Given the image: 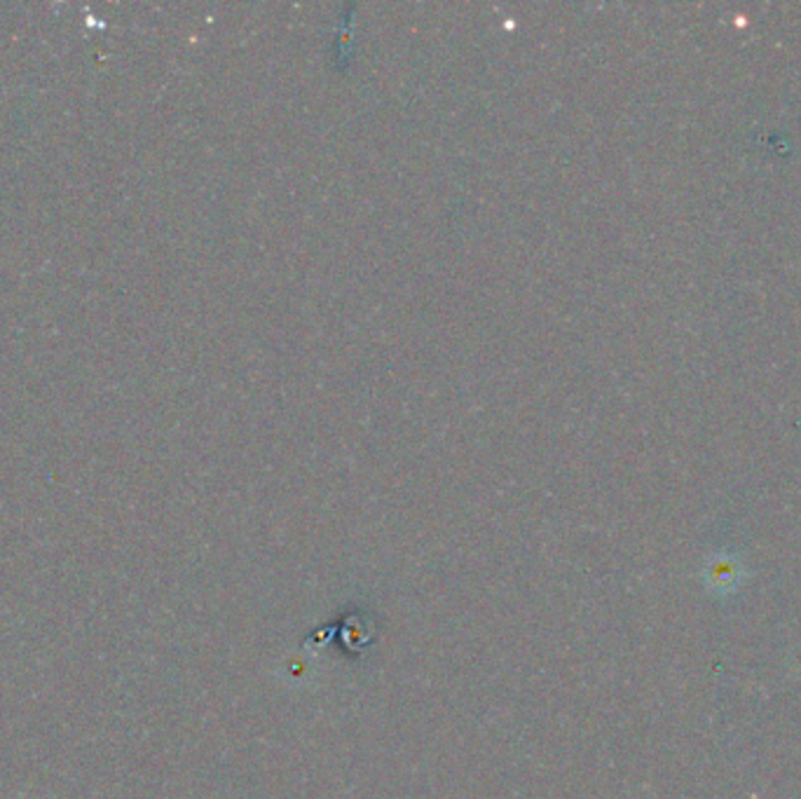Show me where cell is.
<instances>
[{
    "label": "cell",
    "instance_id": "6da1fadb",
    "mask_svg": "<svg viewBox=\"0 0 801 799\" xmlns=\"http://www.w3.org/2000/svg\"><path fill=\"white\" fill-rule=\"evenodd\" d=\"M743 568L733 556L712 558L703 570V585L712 593H733L743 585Z\"/></svg>",
    "mask_w": 801,
    "mask_h": 799
}]
</instances>
